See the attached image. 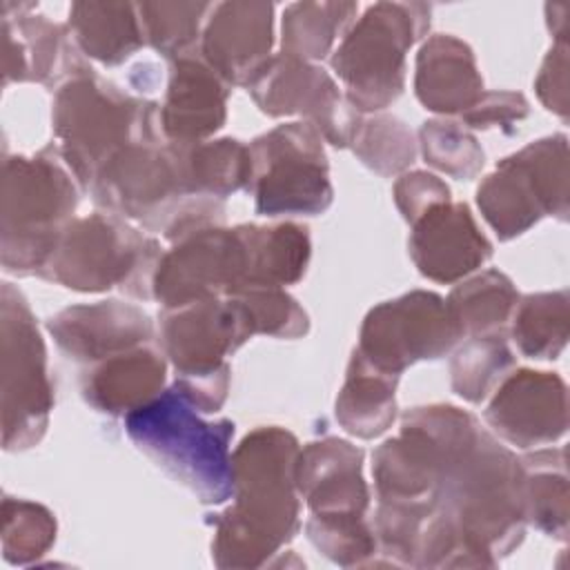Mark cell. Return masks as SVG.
I'll list each match as a JSON object with an SVG mask.
<instances>
[{
	"mask_svg": "<svg viewBox=\"0 0 570 570\" xmlns=\"http://www.w3.org/2000/svg\"><path fill=\"white\" fill-rule=\"evenodd\" d=\"M298 450L292 432L265 425L252 430L232 452L234 503L214 521L212 557L218 568L265 566L298 532Z\"/></svg>",
	"mask_w": 570,
	"mask_h": 570,
	"instance_id": "1",
	"label": "cell"
},
{
	"mask_svg": "<svg viewBox=\"0 0 570 570\" xmlns=\"http://www.w3.org/2000/svg\"><path fill=\"white\" fill-rule=\"evenodd\" d=\"M521 479L519 456L485 430L441 476L434 501L454 521L474 566H494L521 543Z\"/></svg>",
	"mask_w": 570,
	"mask_h": 570,
	"instance_id": "2",
	"label": "cell"
},
{
	"mask_svg": "<svg viewBox=\"0 0 570 570\" xmlns=\"http://www.w3.org/2000/svg\"><path fill=\"white\" fill-rule=\"evenodd\" d=\"M125 432L158 468L200 503L220 505L234 494L229 419L205 421L171 385L125 416Z\"/></svg>",
	"mask_w": 570,
	"mask_h": 570,
	"instance_id": "3",
	"label": "cell"
},
{
	"mask_svg": "<svg viewBox=\"0 0 570 570\" xmlns=\"http://www.w3.org/2000/svg\"><path fill=\"white\" fill-rule=\"evenodd\" d=\"M51 118L58 154L82 189H91L98 171L118 149L160 138L156 102L125 94L94 69L56 89Z\"/></svg>",
	"mask_w": 570,
	"mask_h": 570,
	"instance_id": "4",
	"label": "cell"
},
{
	"mask_svg": "<svg viewBox=\"0 0 570 570\" xmlns=\"http://www.w3.org/2000/svg\"><path fill=\"white\" fill-rule=\"evenodd\" d=\"M78 189L58 147L36 156H7L2 165V267L31 276L49 263L62 229L73 220Z\"/></svg>",
	"mask_w": 570,
	"mask_h": 570,
	"instance_id": "5",
	"label": "cell"
},
{
	"mask_svg": "<svg viewBox=\"0 0 570 570\" xmlns=\"http://www.w3.org/2000/svg\"><path fill=\"white\" fill-rule=\"evenodd\" d=\"M163 249L116 214L73 218L40 272L42 278L76 292H107L118 287L134 298H149Z\"/></svg>",
	"mask_w": 570,
	"mask_h": 570,
	"instance_id": "6",
	"label": "cell"
},
{
	"mask_svg": "<svg viewBox=\"0 0 570 570\" xmlns=\"http://www.w3.org/2000/svg\"><path fill=\"white\" fill-rule=\"evenodd\" d=\"M430 27L421 2H376L354 20L332 56V69L358 114L390 107L405 87V56Z\"/></svg>",
	"mask_w": 570,
	"mask_h": 570,
	"instance_id": "7",
	"label": "cell"
},
{
	"mask_svg": "<svg viewBox=\"0 0 570 570\" xmlns=\"http://www.w3.org/2000/svg\"><path fill=\"white\" fill-rule=\"evenodd\" d=\"M479 432L476 419L454 405L410 410L401 421V432L379 445L372 456L379 499H434L441 476L476 441Z\"/></svg>",
	"mask_w": 570,
	"mask_h": 570,
	"instance_id": "8",
	"label": "cell"
},
{
	"mask_svg": "<svg viewBox=\"0 0 570 570\" xmlns=\"http://www.w3.org/2000/svg\"><path fill=\"white\" fill-rule=\"evenodd\" d=\"M252 191L263 216H318L334 198L323 136L298 120L278 125L249 145Z\"/></svg>",
	"mask_w": 570,
	"mask_h": 570,
	"instance_id": "9",
	"label": "cell"
},
{
	"mask_svg": "<svg viewBox=\"0 0 570 570\" xmlns=\"http://www.w3.org/2000/svg\"><path fill=\"white\" fill-rule=\"evenodd\" d=\"M2 445L7 452L33 448L47 432L53 387L47 350L27 298L2 283Z\"/></svg>",
	"mask_w": 570,
	"mask_h": 570,
	"instance_id": "10",
	"label": "cell"
},
{
	"mask_svg": "<svg viewBox=\"0 0 570 570\" xmlns=\"http://www.w3.org/2000/svg\"><path fill=\"white\" fill-rule=\"evenodd\" d=\"M91 196L98 207L149 232H163L176 207L191 194L185 185L180 147L160 138L118 149L98 171Z\"/></svg>",
	"mask_w": 570,
	"mask_h": 570,
	"instance_id": "11",
	"label": "cell"
},
{
	"mask_svg": "<svg viewBox=\"0 0 570 570\" xmlns=\"http://www.w3.org/2000/svg\"><path fill=\"white\" fill-rule=\"evenodd\" d=\"M459 338L445 301L434 292L414 289L367 312L356 352L374 367L401 376L416 361L448 354Z\"/></svg>",
	"mask_w": 570,
	"mask_h": 570,
	"instance_id": "12",
	"label": "cell"
},
{
	"mask_svg": "<svg viewBox=\"0 0 570 570\" xmlns=\"http://www.w3.org/2000/svg\"><path fill=\"white\" fill-rule=\"evenodd\" d=\"M247 91L263 114L301 116L334 147L352 142L361 118L325 69L285 53L272 56L249 80Z\"/></svg>",
	"mask_w": 570,
	"mask_h": 570,
	"instance_id": "13",
	"label": "cell"
},
{
	"mask_svg": "<svg viewBox=\"0 0 570 570\" xmlns=\"http://www.w3.org/2000/svg\"><path fill=\"white\" fill-rule=\"evenodd\" d=\"M245 285V249L238 229L209 227L163 252L151 296L163 309H178L207 298L236 296Z\"/></svg>",
	"mask_w": 570,
	"mask_h": 570,
	"instance_id": "14",
	"label": "cell"
},
{
	"mask_svg": "<svg viewBox=\"0 0 570 570\" xmlns=\"http://www.w3.org/2000/svg\"><path fill=\"white\" fill-rule=\"evenodd\" d=\"M252 336L247 309L236 296L207 298L160 314V347L176 374L212 372Z\"/></svg>",
	"mask_w": 570,
	"mask_h": 570,
	"instance_id": "15",
	"label": "cell"
},
{
	"mask_svg": "<svg viewBox=\"0 0 570 570\" xmlns=\"http://www.w3.org/2000/svg\"><path fill=\"white\" fill-rule=\"evenodd\" d=\"M485 423L503 441L523 450L552 443L568 428L566 383L552 372L517 370L497 385Z\"/></svg>",
	"mask_w": 570,
	"mask_h": 570,
	"instance_id": "16",
	"label": "cell"
},
{
	"mask_svg": "<svg viewBox=\"0 0 570 570\" xmlns=\"http://www.w3.org/2000/svg\"><path fill=\"white\" fill-rule=\"evenodd\" d=\"M272 2H220L205 20L198 53L229 87H247L272 58Z\"/></svg>",
	"mask_w": 570,
	"mask_h": 570,
	"instance_id": "17",
	"label": "cell"
},
{
	"mask_svg": "<svg viewBox=\"0 0 570 570\" xmlns=\"http://www.w3.org/2000/svg\"><path fill=\"white\" fill-rule=\"evenodd\" d=\"M416 269L436 283H454L492 256V243L479 229L465 203H441L412 223L407 240Z\"/></svg>",
	"mask_w": 570,
	"mask_h": 570,
	"instance_id": "18",
	"label": "cell"
},
{
	"mask_svg": "<svg viewBox=\"0 0 570 570\" xmlns=\"http://www.w3.org/2000/svg\"><path fill=\"white\" fill-rule=\"evenodd\" d=\"M296 492L316 517H365L370 490L363 479V450L327 436L298 450Z\"/></svg>",
	"mask_w": 570,
	"mask_h": 570,
	"instance_id": "19",
	"label": "cell"
},
{
	"mask_svg": "<svg viewBox=\"0 0 570 570\" xmlns=\"http://www.w3.org/2000/svg\"><path fill=\"white\" fill-rule=\"evenodd\" d=\"M47 330L69 358L89 365L154 338L147 312L122 301L71 305L51 316Z\"/></svg>",
	"mask_w": 570,
	"mask_h": 570,
	"instance_id": "20",
	"label": "cell"
},
{
	"mask_svg": "<svg viewBox=\"0 0 570 570\" xmlns=\"http://www.w3.org/2000/svg\"><path fill=\"white\" fill-rule=\"evenodd\" d=\"M33 4H18L16 16H2L4 87L11 82H42L56 89L89 71L73 47L71 33L45 16L27 13Z\"/></svg>",
	"mask_w": 570,
	"mask_h": 570,
	"instance_id": "21",
	"label": "cell"
},
{
	"mask_svg": "<svg viewBox=\"0 0 570 570\" xmlns=\"http://www.w3.org/2000/svg\"><path fill=\"white\" fill-rule=\"evenodd\" d=\"M229 85L198 56L171 60L165 100L158 109L167 142L194 145L216 134L227 118Z\"/></svg>",
	"mask_w": 570,
	"mask_h": 570,
	"instance_id": "22",
	"label": "cell"
},
{
	"mask_svg": "<svg viewBox=\"0 0 570 570\" xmlns=\"http://www.w3.org/2000/svg\"><path fill=\"white\" fill-rule=\"evenodd\" d=\"M165 374V354L145 343L91 363L82 374L80 390L94 410L127 416L163 392Z\"/></svg>",
	"mask_w": 570,
	"mask_h": 570,
	"instance_id": "23",
	"label": "cell"
},
{
	"mask_svg": "<svg viewBox=\"0 0 570 570\" xmlns=\"http://www.w3.org/2000/svg\"><path fill=\"white\" fill-rule=\"evenodd\" d=\"M414 94L434 114H463L483 96L472 49L450 33L430 36L416 53Z\"/></svg>",
	"mask_w": 570,
	"mask_h": 570,
	"instance_id": "24",
	"label": "cell"
},
{
	"mask_svg": "<svg viewBox=\"0 0 570 570\" xmlns=\"http://www.w3.org/2000/svg\"><path fill=\"white\" fill-rule=\"evenodd\" d=\"M476 205L501 240L530 229L550 216L548 198L519 154L503 158L476 189Z\"/></svg>",
	"mask_w": 570,
	"mask_h": 570,
	"instance_id": "25",
	"label": "cell"
},
{
	"mask_svg": "<svg viewBox=\"0 0 570 570\" xmlns=\"http://www.w3.org/2000/svg\"><path fill=\"white\" fill-rule=\"evenodd\" d=\"M236 229L245 249V285L240 292L285 287L303 278L312 254L307 227L276 223L238 225Z\"/></svg>",
	"mask_w": 570,
	"mask_h": 570,
	"instance_id": "26",
	"label": "cell"
},
{
	"mask_svg": "<svg viewBox=\"0 0 570 570\" xmlns=\"http://www.w3.org/2000/svg\"><path fill=\"white\" fill-rule=\"evenodd\" d=\"M399 376L367 363L356 350L336 396V421L358 439L381 436L396 419Z\"/></svg>",
	"mask_w": 570,
	"mask_h": 570,
	"instance_id": "27",
	"label": "cell"
},
{
	"mask_svg": "<svg viewBox=\"0 0 570 570\" xmlns=\"http://www.w3.org/2000/svg\"><path fill=\"white\" fill-rule=\"evenodd\" d=\"M69 29L82 53L109 67L145 45L138 7L129 2H73Z\"/></svg>",
	"mask_w": 570,
	"mask_h": 570,
	"instance_id": "28",
	"label": "cell"
},
{
	"mask_svg": "<svg viewBox=\"0 0 570 570\" xmlns=\"http://www.w3.org/2000/svg\"><path fill=\"white\" fill-rule=\"evenodd\" d=\"M523 517L548 537H568V476L561 448L537 450L519 459Z\"/></svg>",
	"mask_w": 570,
	"mask_h": 570,
	"instance_id": "29",
	"label": "cell"
},
{
	"mask_svg": "<svg viewBox=\"0 0 570 570\" xmlns=\"http://www.w3.org/2000/svg\"><path fill=\"white\" fill-rule=\"evenodd\" d=\"M178 147L185 185L191 194L223 200L238 189H247L252 178V158L249 147L240 140L218 138Z\"/></svg>",
	"mask_w": 570,
	"mask_h": 570,
	"instance_id": "30",
	"label": "cell"
},
{
	"mask_svg": "<svg viewBox=\"0 0 570 570\" xmlns=\"http://www.w3.org/2000/svg\"><path fill=\"white\" fill-rule=\"evenodd\" d=\"M354 2H294L283 13L281 53L314 62L325 58L354 24Z\"/></svg>",
	"mask_w": 570,
	"mask_h": 570,
	"instance_id": "31",
	"label": "cell"
},
{
	"mask_svg": "<svg viewBox=\"0 0 570 570\" xmlns=\"http://www.w3.org/2000/svg\"><path fill=\"white\" fill-rule=\"evenodd\" d=\"M519 294L512 281L499 269H485L456 285L445 305L461 336L490 334L512 316Z\"/></svg>",
	"mask_w": 570,
	"mask_h": 570,
	"instance_id": "32",
	"label": "cell"
},
{
	"mask_svg": "<svg viewBox=\"0 0 570 570\" xmlns=\"http://www.w3.org/2000/svg\"><path fill=\"white\" fill-rule=\"evenodd\" d=\"M512 338L523 356L557 358L568 343V292L528 294L514 305Z\"/></svg>",
	"mask_w": 570,
	"mask_h": 570,
	"instance_id": "33",
	"label": "cell"
},
{
	"mask_svg": "<svg viewBox=\"0 0 570 570\" xmlns=\"http://www.w3.org/2000/svg\"><path fill=\"white\" fill-rule=\"evenodd\" d=\"M512 365L514 356L503 334H476L456 350L450 363L452 390L470 403H481L508 376Z\"/></svg>",
	"mask_w": 570,
	"mask_h": 570,
	"instance_id": "34",
	"label": "cell"
},
{
	"mask_svg": "<svg viewBox=\"0 0 570 570\" xmlns=\"http://www.w3.org/2000/svg\"><path fill=\"white\" fill-rule=\"evenodd\" d=\"M145 42L169 60L196 53L209 2H142L136 4Z\"/></svg>",
	"mask_w": 570,
	"mask_h": 570,
	"instance_id": "35",
	"label": "cell"
},
{
	"mask_svg": "<svg viewBox=\"0 0 570 570\" xmlns=\"http://www.w3.org/2000/svg\"><path fill=\"white\" fill-rule=\"evenodd\" d=\"M350 145L358 160L379 176L401 174L416 158V142L410 127L390 114H361Z\"/></svg>",
	"mask_w": 570,
	"mask_h": 570,
	"instance_id": "36",
	"label": "cell"
},
{
	"mask_svg": "<svg viewBox=\"0 0 570 570\" xmlns=\"http://www.w3.org/2000/svg\"><path fill=\"white\" fill-rule=\"evenodd\" d=\"M56 541L53 514L33 501L4 497L2 501V557L13 566L38 561Z\"/></svg>",
	"mask_w": 570,
	"mask_h": 570,
	"instance_id": "37",
	"label": "cell"
},
{
	"mask_svg": "<svg viewBox=\"0 0 570 570\" xmlns=\"http://www.w3.org/2000/svg\"><path fill=\"white\" fill-rule=\"evenodd\" d=\"M419 145L428 165L456 180L476 178L485 163L476 138L468 131L465 125L454 120H425L419 129Z\"/></svg>",
	"mask_w": 570,
	"mask_h": 570,
	"instance_id": "38",
	"label": "cell"
},
{
	"mask_svg": "<svg viewBox=\"0 0 570 570\" xmlns=\"http://www.w3.org/2000/svg\"><path fill=\"white\" fill-rule=\"evenodd\" d=\"M309 541L338 566H365L376 554V537L365 517H316L305 523Z\"/></svg>",
	"mask_w": 570,
	"mask_h": 570,
	"instance_id": "39",
	"label": "cell"
},
{
	"mask_svg": "<svg viewBox=\"0 0 570 570\" xmlns=\"http://www.w3.org/2000/svg\"><path fill=\"white\" fill-rule=\"evenodd\" d=\"M236 298L247 309L254 334L298 338L309 330L305 309L283 287H256L236 294Z\"/></svg>",
	"mask_w": 570,
	"mask_h": 570,
	"instance_id": "40",
	"label": "cell"
},
{
	"mask_svg": "<svg viewBox=\"0 0 570 570\" xmlns=\"http://www.w3.org/2000/svg\"><path fill=\"white\" fill-rule=\"evenodd\" d=\"M394 200L401 216L412 225L425 212L452 198H450V187L434 174L410 171L394 183Z\"/></svg>",
	"mask_w": 570,
	"mask_h": 570,
	"instance_id": "41",
	"label": "cell"
},
{
	"mask_svg": "<svg viewBox=\"0 0 570 570\" xmlns=\"http://www.w3.org/2000/svg\"><path fill=\"white\" fill-rule=\"evenodd\" d=\"M528 100L517 91H483V96L461 114L465 127L490 129V127H508L510 122H519L528 116Z\"/></svg>",
	"mask_w": 570,
	"mask_h": 570,
	"instance_id": "42",
	"label": "cell"
},
{
	"mask_svg": "<svg viewBox=\"0 0 570 570\" xmlns=\"http://www.w3.org/2000/svg\"><path fill=\"white\" fill-rule=\"evenodd\" d=\"M174 387L200 412L214 414L223 407L229 390V365L203 374H176Z\"/></svg>",
	"mask_w": 570,
	"mask_h": 570,
	"instance_id": "43",
	"label": "cell"
},
{
	"mask_svg": "<svg viewBox=\"0 0 570 570\" xmlns=\"http://www.w3.org/2000/svg\"><path fill=\"white\" fill-rule=\"evenodd\" d=\"M534 89L548 111H554L561 118L568 116V45L566 42H557L548 51L539 69V76L534 80Z\"/></svg>",
	"mask_w": 570,
	"mask_h": 570,
	"instance_id": "44",
	"label": "cell"
},
{
	"mask_svg": "<svg viewBox=\"0 0 570 570\" xmlns=\"http://www.w3.org/2000/svg\"><path fill=\"white\" fill-rule=\"evenodd\" d=\"M568 11H570V7L566 2H561V4H546L548 27L554 33L557 42H566V36H568Z\"/></svg>",
	"mask_w": 570,
	"mask_h": 570,
	"instance_id": "45",
	"label": "cell"
}]
</instances>
